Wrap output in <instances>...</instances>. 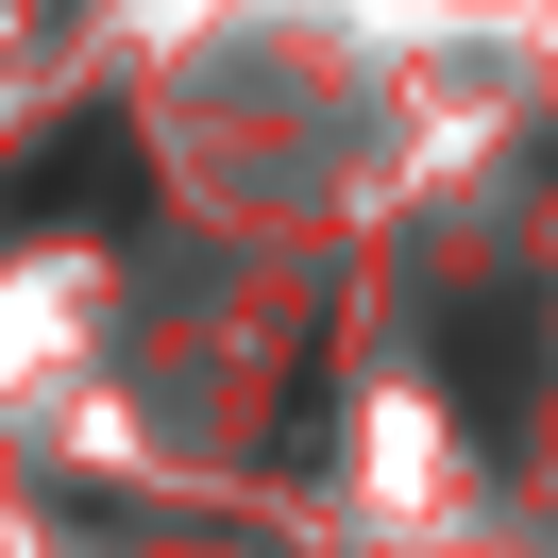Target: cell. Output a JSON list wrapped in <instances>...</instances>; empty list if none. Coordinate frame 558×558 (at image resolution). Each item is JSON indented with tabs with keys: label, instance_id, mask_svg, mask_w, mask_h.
Here are the masks:
<instances>
[{
	"label": "cell",
	"instance_id": "obj_1",
	"mask_svg": "<svg viewBox=\"0 0 558 558\" xmlns=\"http://www.w3.org/2000/svg\"><path fill=\"white\" fill-rule=\"evenodd\" d=\"M136 136H119V119H51L35 153H17V170H0V238H35V220H136Z\"/></svg>",
	"mask_w": 558,
	"mask_h": 558
}]
</instances>
